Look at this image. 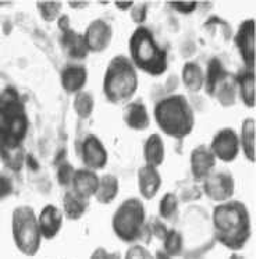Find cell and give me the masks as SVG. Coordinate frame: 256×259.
<instances>
[{"instance_id":"obj_1","label":"cell","mask_w":256,"mask_h":259,"mask_svg":"<svg viewBox=\"0 0 256 259\" xmlns=\"http://www.w3.org/2000/svg\"><path fill=\"white\" fill-rule=\"evenodd\" d=\"M211 229L215 240L231 251H239L252 236L249 209L241 201L217 203L211 213Z\"/></svg>"},{"instance_id":"obj_2","label":"cell","mask_w":256,"mask_h":259,"mask_svg":"<svg viewBox=\"0 0 256 259\" xmlns=\"http://www.w3.org/2000/svg\"><path fill=\"white\" fill-rule=\"evenodd\" d=\"M130 60L135 68L153 77L164 74L168 67L167 51L156 42L153 34L144 25H139L130 38Z\"/></svg>"},{"instance_id":"obj_3","label":"cell","mask_w":256,"mask_h":259,"mask_svg":"<svg viewBox=\"0 0 256 259\" xmlns=\"http://www.w3.org/2000/svg\"><path fill=\"white\" fill-rule=\"evenodd\" d=\"M153 114L159 128L173 138H184L194 130V110L184 95L161 99L155 106Z\"/></svg>"},{"instance_id":"obj_4","label":"cell","mask_w":256,"mask_h":259,"mask_svg":"<svg viewBox=\"0 0 256 259\" xmlns=\"http://www.w3.org/2000/svg\"><path fill=\"white\" fill-rule=\"evenodd\" d=\"M27 127L25 110L16 91H6L0 98V152L20 147Z\"/></svg>"},{"instance_id":"obj_5","label":"cell","mask_w":256,"mask_h":259,"mask_svg":"<svg viewBox=\"0 0 256 259\" xmlns=\"http://www.w3.org/2000/svg\"><path fill=\"white\" fill-rule=\"evenodd\" d=\"M138 90V74L130 57L116 56L106 68L103 92L106 99L114 105L131 101Z\"/></svg>"},{"instance_id":"obj_6","label":"cell","mask_w":256,"mask_h":259,"mask_svg":"<svg viewBox=\"0 0 256 259\" xmlns=\"http://www.w3.org/2000/svg\"><path fill=\"white\" fill-rule=\"evenodd\" d=\"M113 231L121 241L137 242L146 237V209L139 198H128L117 208L111 220Z\"/></svg>"},{"instance_id":"obj_7","label":"cell","mask_w":256,"mask_h":259,"mask_svg":"<svg viewBox=\"0 0 256 259\" xmlns=\"http://www.w3.org/2000/svg\"><path fill=\"white\" fill-rule=\"evenodd\" d=\"M11 233L18 251L25 256H35L42 242L38 216L28 205L17 206L11 214Z\"/></svg>"},{"instance_id":"obj_8","label":"cell","mask_w":256,"mask_h":259,"mask_svg":"<svg viewBox=\"0 0 256 259\" xmlns=\"http://www.w3.org/2000/svg\"><path fill=\"white\" fill-rule=\"evenodd\" d=\"M210 151L215 155L216 160H222L224 163L234 162L239 153V138L237 131L233 128H222L217 131L213 140L209 144Z\"/></svg>"},{"instance_id":"obj_9","label":"cell","mask_w":256,"mask_h":259,"mask_svg":"<svg viewBox=\"0 0 256 259\" xmlns=\"http://www.w3.org/2000/svg\"><path fill=\"white\" fill-rule=\"evenodd\" d=\"M203 191L217 203L230 201L235 191V179L228 171H213L203 180Z\"/></svg>"},{"instance_id":"obj_10","label":"cell","mask_w":256,"mask_h":259,"mask_svg":"<svg viewBox=\"0 0 256 259\" xmlns=\"http://www.w3.org/2000/svg\"><path fill=\"white\" fill-rule=\"evenodd\" d=\"M83 42L88 52H103L113 39V28L105 20H95L85 31Z\"/></svg>"},{"instance_id":"obj_11","label":"cell","mask_w":256,"mask_h":259,"mask_svg":"<svg viewBox=\"0 0 256 259\" xmlns=\"http://www.w3.org/2000/svg\"><path fill=\"white\" fill-rule=\"evenodd\" d=\"M235 45L245 66L248 70H253V59H255V21L250 18L239 25L235 35Z\"/></svg>"},{"instance_id":"obj_12","label":"cell","mask_w":256,"mask_h":259,"mask_svg":"<svg viewBox=\"0 0 256 259\" xmlns=\"http://www.w3.org/2000/svg\"><path fill=\"white\" fill-rule=\"evenodd\" d=\"M82 162L89 170H102L107 164V151L96 136H88L81 145Z\"/></svg>"},{"instance_id":"obj_13","label":"cell","mask_w":256,"mask_h":259,"mask_svg":"<svg viewBox=\"0 0 256 259\" xmlns=\"http://www.w3.org/2000/svg\"><path fill=\"white\" fill-rule=\"evenodd\" d=\"M191 171L196 180L203 181L213 173L216 167V158L210 151L209 145H199L191 152Z\"/></svg>"},{"instance_id":"obj_14","label":"cell","mask_w":256,"mask_h":259,"mask_svg":"<svg viewBox=\"0 0 256 259\" xmlns=\"http://www.w3.org/2000/svg\"><path fill=\"white\" fill-rule=\"evenodd\" d=\"M63 210L55 205H46L42 208L38 216V225L42 238L45 240H52L55 238L61 230L63 226Z\"/></svg>"},{"instance_id":"obj_15","label":"cell","mask_w":256,"mask_h":259,"mask_svg":"<svg viewBox=\"0 0 256 259\" xmlns=\"http://www.w3.org/2000/svg\"><path fill=\"white\" fill-rule=\"evenodd\" d=\"M138 187L141 197L149 201L156 197L161 187V176L157 167L144 164L138 170Z\"/></svg>"},{"instance_id":"obj_16","label":"cell","mask_w":256,"mask_h":259,"mask_svg":"<svg viewBox=\"0 0 256 259\" xmlns=\"http://www.w3.org/2000/svg\"><path fill=\"white\" fill-rule=\"evenodd\" d=\"M71 186L72 191L77 192L78 195L91 199L92 197H95L98 186H99V176L96 175V171L94 170H75Z\"/></svg>"},{"instance_id":"obj_17","label":"cell","mask_w":256,"mask_h":259,"mask_svg":"<svg viewBox=\"0 0 256 259\" xmlns=\"http://www.w3.org/2000/svg\"><path fill=\"white\" fill-rule=\"evenodd\" d=\"M122 120L128 127L135 131H142L149 127L150 117L148 109L142 102H130L124 107Z\"/></svg>"},{"instance_id":"obj_18","label":"cell","mask_w":256,"mask_h":259,"mask_svg":"<svg viewBox=\"0 0 256 259\" xmlns=\"http://www.w3.org/2000/svg\"><path fill=\"white\" fill-rule=\"evenodd\" d=\"M88 73L82 66H67L61 71V87L68 94H78L87 84Z\"/></svg>"},{"instance_id":"obj_19","label":"cell","mask_w":256,"mask_h":259,"mask_svg":"<svg viewBox=\"0 0 256 259\" xmlns=\"http://www.w3.org/2000/svg\"><path fill=\"white\" fill-rule=\"evenodd\" d=\"M89 208V199L78 195L72 190L67 191L63 197V214L67 219L78 220L87 213Z\"/></svg>"},{"instance_id":"obj_20","label":"cell","mask_w":256,"mask_h":259,"mask_svg":"<svg viewBox=\"0 0 256 259\" xmlns=\"http://www.w3.org/2000/svg\"><path fill=\"white\" fill-rule=\"evenodd\" d=\"M166 151H164V142L159 134H150L144 145V158L145 164H149L153 167H159L164 162Z\"/></svg>"},{"instance_id":"obj_21","label":"cell","mask_w":256,"mask_h":259,"mask_svg":"<svg viewBox=\"0 0 256 259\" xmlns=\"http://www.w3.org/2000/svg\"><path fill=\"white\" fill-rule=\"evenodd\" d=\"M118 179L114 175H103L99 177V186L95 194V199L102 205H109L118 195Z\"/></svg>"},{"instance_id":"obj_22","label":"cell","mask_w":256,"mask_h":259,"mask_svg":"<svg viewBox=\"0 0 256 259\" xmlns=\"http://www.w3.org/2000/svg\"><path fill=\"white\" fill-rule=\"evenodd\" d=\"M239 138V148L242 149L245 158L249 162L255 160V120L245 118L241 125Z\"/></svg>"},{"instance_id":"obj_23","label":"cell","mask_w":256,"mask_h":259,"mask_svg":"<svg viewBox=\"0 0 256 259\" xmlns=\"http://www.w3.org/2000/svg\"><path fill=\"white\" fill-rule=\"evenodd\" d=\"M64 36H63V45L66 48L67 53L74 59H83L87 56V46L83 42L82 35H78L68 27H61Z\"/></svg>"},{"instance_id":"obj_24","label":"cell","mask_w":256,"mask_h":259,"mask_svg":"<svg viewBox=\"0 0 256 259\" xmlns=\"http://www.w3.org/2000/svg\"><path fill=\"white\" fill-rule=\"evenodd\" d=\"M183 82L191 92H198L205 84V75L196 63H187L183 68Z\"/></svg>"},{"instance_id":"obj_25","label":"cell","mask_w":256,"mask_h":259,"mask_svg":"<svg viewBox=\"0 0 256 259\" xmlns=\"http://www.w3.org/2000/svg\"><path fill=\"white\" fill-rule=\"evenodd\" d=\"M238 91L244 105L248 107L255 106V74L253 70H246L238 79Z\"/></svg>"},{"instance_id":"obj_26","label":"cell","mask_w":256,"mask_h":259,"mask_svg":"<svg viewBox=\"0 0 256 259\" xmlns=\"http://www.w3.org/2000/svg\"><path fill=\"white\" fill-rule=\"evenodd\" d=\"M163 251L172 258L184 255V237L181 230L168 229L163 238Z\"/></svg>"},{"instance_id":"obj_27","label":"cell","mask_w":256,"mask_h":259,"mask_svg":"<svg viewBox=\"0 0 256 259\" xmlns=\"http://www.w3.org/2000/svg\"><path fill=\"white\" fill-rule=\"evenodd\" d=\"M74 110L81 118L89 117L94 112V96L89 92H78L74 99Z\"/></svg>"},{"instance_id":"obj_28","label":"cell","mask_w":256,"mask_h":259,"mask_svg":"<svg viewBox=\"0 0 256 259\" xmlns=\"http://www.w3.org/2000/svg\"><path fill=\"white\" fill-rule=\"evenodd\" d=\"M178 213V199L177 197L170 192V194H166L163 199L160 201V205H159V214L163 220L166 222H172V220L176 219V216Z\"/></svg>"},{"instance_id":"obj_29","label":"cell","mask_w":256,"mask_h":259,"mask_svg":"<svg viewBox=\"0 0 256 259\" xmlns=\"http://www.w3.org/2000/svg\"><path fill=\"white\" fill-rule=\"evenodd\" d=\"M38 9L46 21H53L60 13L61 5L59 2H38Z\"/></svg>"},{"instance_id":"obj_30","label":"cell","mask_w":256,"mask_h":259,"mask_svg":"<svg viewBox=\"0 0 256 259\" xmlns=\"http://www.w3.org/2000/svg\"><path fill=\"white\" fill-rule=\"evenodd\" d=\"M124 259H155L153 255L150 253L148 248H145L141 244H134L125 253Z\"/></svg>"},{"instance_id":"obj_31","label":"cell","mask_w":256,"mask_h":259,"mask_svg":"<svg viewBox=\"0 0 256 259\" xmlns=\"http://www.w3.org/2000/svg\"><path fill=\"white\" fill-rule=\"evenodd\" d=\"M74 175H75V170L68 163H64L57 170V180L61 186H70L74 179Z\"/></svg>"},{"instance_id":"obj_32","label":"cell","mask_w":256,"mask_h":259,"mask_svg":"<svg viewBox=\"0 0 256 259\" xmlns=\"http://www.w3.org/2000/svg\"><path fill=\"white\" fill-rule=\"evenodd\" d=\"M89 259H121V255L116 251H109L105 247H98L91 253Z\"/></svg>"},{"instance_id":"obj_33","label":"cell","mask_w":256,"mask_h":259,"mask_svg":"<svg viewBox=\"0 0 256 259\" xmlns=\"http://www.w3.org/2000/svg\"><path fill=\"white\" fill-rule=\"evenodd\" d=\"M131 18H133V21L141 25L146 18V6L145 5H134L131 7Z\"/></svg>"},{"instance_id":"obj_34","label":"cell","mask_w":256,"mask_h":259,"mask_svg":"<svg viewBox=\"0 0 256 259\" xmlns=\"http://www.w3.org/2000/svg\"><path fill=\"white\" fill-rule=\"evenodd\" d=\"M172 6L180 13L184 14H189L195 10L196 7V2H172Z\"/></svg>"},{"instance_id":"obj_35","label":"cell","mask_w":256,"mask_h":259,"mask_svg":"<svg viewBox=\"0 0 256 259\" xmlns=\"http://www.w3.org/2000/svg\"><path fill=\"white\" fill-rule=\"evenodd\" d=\"M11 190H13V186H11L10 180L6 179L5 176H0V199L7 197L11 192Z\"/></svg>"},{"instance_id":"obj_36","label":"cell","mask_w":256,"mask_h":259,"mask_svg":"<svg viewBox=\"0 0 256 259\" xmlns=\"http://www.w3.org/2000/svg\"><path fill=\"white\" fill-rule=\"evenodd\" d=\"M124 5H121V2H116V6L121 10H127V9H131L134 6L133 2H122Z\"/></svg>"},{"instance_id":"obj_37","label":"cell","mask_w":256,"mask_h":259,"mask_svg":"<svg viewBox=\"0 0 256 259\" xmlns=\"http://www.w3.org/2000/svg\"><path fill=\"white\" fill-rule=\"evenodd\" d=\"M153 258H155V259H173L172 256H170V255H167V253L164 252L163 249H160V251H157V252H156L155 255H153Z\"/></svg>"},{"instance_id":"obj_38","label":"cell","mask_w":256,"mask_h":259,"mask_svg":"<svg viewBox=\"0 0 256 259\" xmlns=\"http://www.w3.org/2000/svg\"><path fill=\"white\" fill-rule=\"evenodd\" d=\"M230 259H244V258H242L241 255H238V253H234L233 256H231V258H230Z\"/></svg>"}]
</instances>
